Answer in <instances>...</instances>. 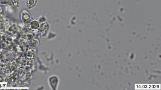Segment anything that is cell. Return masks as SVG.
Masks as SVG:
<instances>
[{"label":"cell","instance_id":"obj_1","mask_svg":"<svg viewBox=\"0 0 161 90\" xmlns=\"http://www.w3.org/2000/svg\"><path fill=\"white\" fill-rule=\"evenodd\" d=\"M20 17L21 22L26 26L28 25L32 20L31 15L26 10L24 9L21 11Z\"/></svg>","mask_w":161,"mask_h":90},{"label":"cell","instance_id":"obj_2","mask_svg":"<svg viewBox=\"0 0 161 90\" xmlns=\"http://www.w3.org/2000/svg\"><path fill=\"white\" fill-rule=\"evenodd\" d=\"M0 4L8 5L14 9H18L20 5L19 0H0Z\"/></svg>","mask_w":161,"mask_h":90},{"label":"cell","instance_id":"obj_3","mask_svg":"<svg viewBox=\"0 0 161 90\" xmlns=\"http://www.w3.org/2000/svg\"><path fill=\"white\" fill-rule=\"evenodd\" d=\"M5 23H4V15L3 10L0 7V35H3L5 33Z\"/></svg>","mask_w":161,"mask_h":90},{"label":"cell","instance_id":"obj_4","mask_svg":"<svg viewBox=\"0 0 161 90\" xmlns=\"http://www.w3.org/2000/svg\"><path fill=\"white\" fill-rule=\"evenodd\" d=\"M49 84L52 87L53 89H57L59 83V79L56 76H52L50 77L49 79Z\"/></svg>","mask_w":161,"mask_h":90},{"label":"cell","instance_id":"obj_5","mask_svg":"<svg viewBox=\"0 0 161 90\" xmlns=\"http://www.w3.org/2000/svg\"><path fill=\"white\" fill-rule=\"evenodd\" d=\"M28 26L30 29L33 30V31L37 30L40 27V24L38 21L35 20H32V19L30 24Z\"/></svg>","mask_w":161,"mask_h":90}]
</instances>
